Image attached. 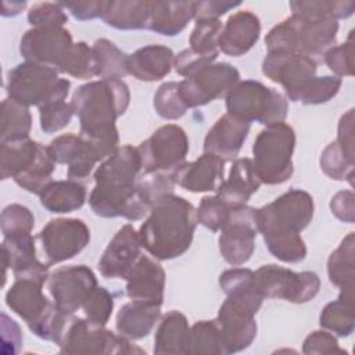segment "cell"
<instances>
[{
  "mask_svg": "<svg viewBox=\"0 0 355 355\" xmlns=\"http://www.w3.org/2000/svg\"><path fill=\"white\" fill-rule=\"evenodd\" d=\"M141 158L137 147L125 144L105 158L94 172L89 196L92 211L101 218L139 220L150 211L137 190Z\"/></svg>",
  "mask_w": 355,
  "mask_h": 355,
  "instance_id": "obj_1",
  "label": "cell"
},
{
  "mask_svg": "<svg viewBox=\"0 0 355 355\" xmlns=\"http://www.w3.org/2000/svg\"><path fill=\"white\" fill-rule=\"evenodd\" d=\"M313 209L312 196L300 189H291L255 209L258 233L275 258L286 263L305 259L306 245L300 233L311 223Z\"/></svg>",
  "mask_w": 355,
  "mask_h": 355,
  "instance_id": "obj_2",
  "label": "cell"
},
{
  "mask_svg": "<svg viewBox=\"0 0 355 355\" xmlns=\"http://www.w3.org/2000/svg\"><path fill=\"white\" fill-rule=\"evenodd\" d=\"M219 286L226 300L215 319L223 354H236L248 348L257 337L255 315L265 300L257 286L255 272L248 268L226 270Z\"/></svg>",
  "mask_w": 355,
  "mask_h": 355,
  "instance_id": "obj_3",
  "label": "cell"
},
{
  "mask_svg": "<svg viewBox=\"0 0 355 355\" xmlns=\"http://www.w3.org/2000/svg\"><path fill=\"white\" fill-rule=\"evenodd\" d=\"M130 92L122 79H100L79 86L71 105L80 123V136L118 146L115 122L125 114Z\"/></svg>",
  "mask_w": 355,
  "mask_h": 355,
  "instance_id": "obj_4",
  "label": "cell"
},
{
  "mask_svg": "<svg viewBox=\"0 0 355 355\" xmlns=\"http://www.w3.org/2000/svg\"><path fill=\"white\" fill-rule=\"evenodd\" d=\"M196 225L193 204L180 196H166L150 207L139 229L141 247L159 261L178 258L190 248Z\"/></svg>",
  "mask_w": 355,
  "mask_h": 355,
  "instance_id": "obj_5",
  "label": "cell"
},
{
  "mask_svg": "<svg viewBox=\"0 0 355 355\" xmlns=\"http://www.w3.org/2000/svg\"><path fill=\"white\" fill-rule=\"evenodd\" d=\"M337 31L338 22L333 18L291 14L269 31L265 46L268 53H300L312 58L334 46Z\"/></svg>",
  "mask_w": 355,
  "mask_h": 355,
  "instance_id": "obj_6",
  "label": "cell"
},
{
  "mask_svg": "<svg viewBox=\"0 0 355 355\" xmlns=\"http://www.w3.org/2000/svg\"><path fill=\"white\" fill-rule=\"evenodd\" d=\"M43 284L29 279H15L6 293L7 306L42 340L60 343L72 315L62 313L42 291Z\"/></svg>",
  "mask_w": 355,
  "mask_h": 355,
  "instance_id": "obj_7",
  "label": "cell"
},
{
  "mask_svg": "<svg viewBox=\"0 0 355 355\" xmlns=\"http://www.w3.org/2000/svg\"><path fill=\"white\" fill-rule=\"evenodd\" d=\"M294 148L295 132L284 122L266 126L258 133L251 161L261 183L280 184L291 178Z\"/></svg>",
  "mask_w": 355,
  "mask_h": 355,
  "instance_id": "obj_8",
  "label": "cell"
},
{
  "mask_svg": "<svg viewBox=\"0 0 355 355\" xmlns=\"http://www.w3.org/2000/svg\"><path fill=\"white\" fill-rule=\"evenodd\" d=\"M58 71L36 62H21L7 73V94L10 98L37 108L67 98L71 87L68 79L60 78Z\"/></svg>",
  "mask_w": 355,
  "mask_h": 355,
  "instance_id": "obj_9",
  "label": "cell"
},
{
  "mask_svg": "<svg viewBox=\"0 0 355 355\" xmlns=\"http://www.w3.org/2000/svg\"><path fill=\"white\" fill-rule=\"evenodd\" d=\"M225 98L227 112L250 123L277 125L284 122L288 112L287 98L258 80H239Z\"/></svg>",
  "mask_w": 355,
  "mask_h": 355,
  "instance_id": "obj_10",
  "label": "cell"
},
{
  "mask_svg": "<svg viewBox=\"0 0 355 355\" xmlns=\"http://www.w3.org/2000/svg\"><path fill=\"white\" fill-rule=\"evenodd\" d=\"M57 345L62 354H144L141 348L130 343V338L115 334L101 326H94L87 319L75 318L73 315Z\"/></svg>",
  "mask_w": 355,
  "mask_h": 355,
  "instance_id": "obj_11",
  "label": "cell"
},
{
  "mask_svg": "<svg viewBox=\"0 0 355 355\" xmlns=\"http://www.w3.org/2000/svg\"><path fill=\"white\" fill-rule=\"evenodd\" d=\"M118 146L97 141L80 135L65 133L47 146L49 154L55 164H64L68 166V178L72 180L86 179L96 164L108 158Z\"/></svg>",
  "mask_w": 355,
  "mask_h": 355,
  "instance_id": "obj_12",
  "label": "cell"
},
{
  "mask_svg": "<svg viewBox=\"0 0 355 355\" xmlns=\"http://www.w3.org/2000/svg\"><path fill=\"white\" fill-rule=\"evenodd\" d=\"M255 280L263 298L286 300L293 304L312 301L320 288V279L315 272H293L273 263L257 269Z\"/></svg>",
  "mask_w": 355,
  "mask_h": 355,
  "instance_id": "obj_13",
  "label": "cell"
},
{
  "mask_svg": "<svg viewBox=\"0 0 355 355\" xmlns=\"http://www.w3.org/2000/svg\"><path fill=\"white\" fill-rule=\"evenodd\" d=\"M189 147L186 132L175 123H166L137 147L141 168L144 172L176 173L186 162Z\"/></svg>",
  "mask_w": 355,
  "mask_h": 355,
  "instance_id": "obj_14",
  "label": "cell"
},
{
  "mask_svg": "<svg viewBox=\"0 0 355 355\" xmlns=\"http://www.w3.org/2000/svg\"><path fill=\"white\" fill-rule=\"evenodd\" d=\"M240 80V72L229 62H212L179 82V93L187 108L205 105L226 97Z\"/></svg>",
  "mask_w": 355,
  "mask_h": 355,
  "instance_id": "obj_15",
  "label": "cell"
},
{
  "mask_svg": "<svg viewBox=\"0 0 355 355\" xmlns=\"http://www.w3.org/2000/svg\"><path fill=\"white\" fill-rule=\"evenodd\" d=\"M258 233L255 208L248 205L232 207L219 234V251L232 266L244 265L255 248Z\"/></svg>",
  "mask_w": 355,
  "mask_h": 355,
  "instance_id": "obj_16",
  "label": "cell"
},
{
  "mask_svg": "<svg viewBox=\"0 0 355 355\" xmlns=\"http://www.w3.org/2000/svg\"><path fill=\"white\" fill-rule=\"evenodd\" d=\"M37 237L50 266L78 255L89 244L90 230L80 219L55 218L47 222Z\"/></svg>",
  "mask_w": 355,
  "mask_h": 355,
  "instance_id": "obj_17",
  "label": "cell"
},
{
  "mask_svg": "<svg viewBox=\"0 0 355 355\" xmlns=\"http://www.w3.org/2000/svg\"><path fill=\"white\" fill-rule=\"evenodd\" d=\"M97 287L93 270L86 265L62 266L50 273L47 288L54 305L65 315H73Z\"/></svg>",
  "mask_w": 355,
  "mask_h": 355,
  "instance_id": "obj_18",
  "label": "cell"
},
{
  "mask_svg": "<svg viewBox=\"0 0 355 355\" xmlns=\"http://www.w3.org/2000/svg\"><path fill=\"white\" fill-rule=\"evenodd\" d=\"M72 46V36L64 26L32 28L21 37L19 53L25 61L51 67L60 72Z\"/></svg>",
  "mask_w": 355,
  "mask_h": 355,
  "instance_id": "obj_19",
  "label": "cell"
},
{
  "mask_svg": "<svg viewBox=\"0 0 355 355\" xmlns=\"http://www.w3.org/2000/svg\"><path fill=\"white\" fill-rule=\"evenodd\" d=\"M313 58L300 53H268L262 62V73L272 82L283 86L288 100L297 101L304 86L316 76Z\"/></svg>",
  "mask_w": 355,
  "mask_h": 355,
  "instance_id": "obj_20",
  "label": "cell"
},
{
  "mask_svg": "<svg viewBox=\"0 0 355 355\" xmlns=\"http://www.w3.org/2000/svg\"><path fill=\"white\" fill-rule=\"evenodd\" d=\"M3 286L7 279V269L11 268L15 279H29L44 284L49 280V265L36 258L35 239L31 233L12 234L1 243Z\"/></svg>",
  "mask_w": 355,
  "mask_h": 355,
  "instance_id": "obj_21",
  "label": "cell"
},
{
  "mask_svg": "<svg viewBox=\"0 0 355 355\" xmlns=\"http://www.w3.org/2000/svg\"><path fill=\"white\" fill-rule=\"evenodd\" d=\"M140 255L141 241L139 232L128 223L108 243L98 261V270L105 279H125Z\"/></svg>",
  "mask_w": 355,
  "mask_h": 355,
  "instance_id": "obj_22",
  "label": "cell"
},
{
  "mask_svg": "<svg viewBox=\"0 0 355 355\" xmlns=\"http://www.w3.org/2000/svg\"><path fill=\"white\" fill-rule=\"evenodd\" d=\"M126 295L132 301H144L162 305L165 272L162 266L147 255H140L128 272Z\"/></svg>",
  "mask_w": 355,
  "mask_h": 355,
  "instance_id": "obj_23",
  "label": "cell"
},
{
  "mask_svg": "<svg viewBox=\"0 0 355 355\" xmlns=\"http://www.w3.org/2000/svg\"><path fill=\"white\" fill-rule=\"evenodd\" d=\"M251 123L226 112L208 130L204 139V153L220 157L223 161L236 158L241 150Z\"/></svg>",
  "mask_w": 355,
  "mask_h": 355,
  "instance_id": "obj_24",
  "label": "cell"
},
{
  "mask_svg": "<svg viewBox=\"0 0 355 355\" xmlns=\"http://www.w3.org/2000/svg\"><path fill=\"white\" fill-rule=\"evenodd\" d=\"M261 33L259 18L248 11H237L225 22L218 46L219 50L230 57L244 55L258 42Z\"/></svg>",
  "mask_w": 355,
  "mask_h": 355,
  "instance_id": "obj_25",
  "label": "cell"
},
{
  "mask_svg": "<svg viewBox=\"0 0 355 355\" xmlns=\"http://www.w3.org/2000/svg\"><path fill=\"white\" fill-rule=\"evenodd\" d=\"M225 161L214 154L204 153L193 162L184 165L176 172V184L191 193L216 191L225 180Z\"/></svg>",
  "mask_w": 355,
  "mask_h": 355,
  "instance_id": "obj_26",
  "label": "cell"
},
{
  "mask_svg": "<svg viewBox=\"0 0 355 355\" xmlns=\"http://www.w3.org/2000/svg\"><path fill=\"white\" fill-rule=\"evenodd\" d=\"M172 49L162 44H148L128 55V73L143 82L165 78L173 67Z\"/></svg>",
  "mask_w": 355,
  "mask_h": 355,
  "instance_id": "obj_27",
  "label": "cell"
},
{
  "mask_svg": "<svg viewBox=\"0 0 355 355\" xmlns=\"http://www.w3.org/2000/svg\"><path fill=\"white\" fill-rule=\"evenodd\" d=\"M261 180L258 179L252 161L250 158H237L232 164L227 179L216 190V196L229 207L245 205L254 193L258 191Z\"/></svg>",
  "mask_w": 355,
  "mask_h": 355,
  "instance_id": "obj_28",
  "label": "cell"
},
{
  "mask_svg": "<svg viewBox=\"0 0 355 355\" xmlns=\"http://www.w3.org/2000/svg\"><path fill=\"white\" fill-rule=\"evenodd\" d=\"M196 15V1H150L147 29L162 35H179Z\"/></svg>",
  "mask_w": 355,
  "mask_h": 355,
  "instance_id": "obj_29",
  "label": "cell"
},
{
  "mask_svg": "<svg viewBox=\"0 0 355 355\" xmlns=\"http://www.w3.org/2000/svg\"><path fill=\"white\" fill-rule=\"evenodd\" d=\"M161 316V305L144 301H130L116 313V331L130 340L147 337Z\"/></svg>",
  "mask_w": 355,
  "mask_h": 355,
  "instance_id": "obj_30",
  "label": "cell"
},
{
  "mask_svg": "<svg viewBox=\"0 0 355 355\" xmlns=\"http://www.w3.org/2000/svg\"><path fill=\"white\" fill-rule=\"evenodd\" d=\"M44 144L29 137L0 141V176L3 180L15 179L26 172L40 157Z\"/></svg>",
  "mask_w": 355,
  "mask_h": 355,
  "instance_id": "obj_31",
  "label": "cell"
},
{
  "mask_svg": "<svg viewBox=\"0 0 355 355\" xmlns=\"http://www.w3.org/2000/svg\"><path fill=\"white\" fill-rule=\"evenodd\" d=\"M190 327L186 316L179 311L165 313L155 330L154 354L186 355L189 354Z\"/></svg>",
  "mask_w": 355,
  "mask_h": 355,
  "instance_id": "obj_32",
  "label": "cell"
},
{
  "mask_svg": "<svg viewBox=\"0 0 355 355\" xmlns=\"http://www.w3.org/2000/svg\"><path fill=\"white\" fill-rule=\"evenodd\" d=\"M148 15V0H111L104 1L101 19L115 29L133 31L147 28Z\"/></svg>",
  "mask_w": 355,
  "mask_h": 355,
  "instance_id": "obj_33",
  "label": "cell"
},
{
  "mask_svg": "<svg viewBox=\"0 0 355 355\" xmlns=\"http://www.w3.org/2000/svg\"><path fill=\"white\" fill-rule=\"evenodd\" d=\"M40 204L49 212L68 214L83 207L86 189L78 180H53L40 193Z\"/></svg>",
  "mask_w": 355,
  "mask_h": 355,
  "instance_id": "obj_34",
  "label": "cell"
},
{
  "mask_svg": "<svg viewBox=\"0 0 355 355\" xmlns=\"http://www.w3.org/2000/svg\"><path fill=\"white\" fill-rule=\"evenodd\" d=\"M319 323L340 337L351 336L355 329L354 290H341L338 298L323 308Z\"/></svg>",
  "mask_w": 355,
  "mask_h": 355,
  "instance_id": "obj_35",
  "label": "cell"
},
{
  "mask_svg": "<svg viewBox=\"0 0 355 355\" xmlns=\"http://www.w3.org/2000/svg\"><path fill=\"white\" fill-rule=\"evenodd\" d=\"M355 239L354 233H348L340 245L330 254L327 259V275L331 284L340 290H354L355 277Z\"/></svg>",
  "mask_w": 355,
  "mask_h": 355,
  "instance_id": "obj_36",
  "label": "cell"
},
{
  "mask_svg": "<svg viewBox=\"0 0 355 355\" xmlns=\"http://www.w3.org/2000/svg\"><path fill=\"white\" fill-rule=\"evenodd\" d=\"M32 115L29 107L7 97L1 103V130L0 141L29 137Z\"/></svg>",
  "mask_w": 355,
  "mask_h": 355,
  "instance_id": "obj_37",
  "label": "cell"
},
{
  "mask_svg": "<svg viewBox=\"0 0 355 355\" xmlns=\"http://www.w3.org/2000/svg\"><path fill=\"white\" fill-rule=\"evenodd\" d=\"M97 64V76L101 79H121L128 75V55L108 39H97L93 43Z\"/></svg>",
  "mask_w": 355,
  "mask_h": 355,
  "instance_id": "obj_38",
  "label": "cell"
},
{
  "mask_svg": "<svg viewBox=\"0 0 355 355\" xmlns=\"http://www.w3.org/2000/svg\"><path fill=\"white\" fill-rule=\"evenodd\" d=\"M223 25L219 18L196 19L194 29L191 31L190 35V49L215 61L219 54L218 40Z\"/></svg>",
  "mask_w": 355,
  "mask_h": 355,
  "instance_id": "obj_39",
  "label": "cell"
},
{
  "mask_svg": "<svg viewBox=\"0 0 355 355\" xmlns=\"http://www.w3.org/2000/svg\"><path fill=\"white\" fill-rule=\"evenodd\" d=\"M176 186V173L169 172H144L137 179V190L148 207L154 205L157 201L162 200L166 196L173 194Z\"/></svg>",
  "mask_w": 355,
  "mask_h": 355,
  "instance_id": "obj_40",
  "label": "cell"
},
{
  "mask_svg": "<svg viewBox=\"0 0 355 355\" xmlns=\"http://www.w3.org/2000/svg\"><path fill=\"white\" fill-rule=\"evenodd\" d=\"M291 14L297 15H318L333 19H344L354 14V1H338V0H309V1H290Z\"/></svg>",
  "mask_w": 355,
  "mask_h": 355,
  "instance_id": "obj_41",
  "label": "cell"
},
{
  "mask_svg": "<svg viewBox=\"0 0 355 355\" xmlns=\"http://www.w3.org/2000/svg\"><path fill=\"white\" fill-rule=\"evenodd\" d=\"M354 166L355 159L349 158L337 141L329 143L320 155V169L330 179L348 182L351 186L354 184Z\"/></svg>",
  "mask_w": 355,
  "mask_h": 355,
  "instance_id": "obj_42",
  "label": "cell"
},
{
  "mask_svg": "<svg viewBox=\"0 0 355 355\" xmlns=\"http://www.w3.org/2000/svg\"><path fill=\"white\" fill-rule=\"evenodd\" d=\"M60 72L76 79H90L97 76V64L93 47L85 42L73 43L69 54L60 68Z\"/></svg>",
  "mask_w": 355,
  "mask_h": 355,
  "instance_id": "obj_43",
  "label": "cell"
},
{
  "mask_svg": "<svg viewBox=\"0 0 355 355\" xmlns=\"http://www.w3.org/2000/svg\"><path fill=\"white\" fill-rule=\"evenodd\" d=\"M189 354L223 355L219 329L215 320H200L190 327Z\"/></svg>",
  "mask_w": 355,
  "mask_h": 355,
  "instance_id": "obj_44",
  "label": "cell"
},
{
  "mask_svg": "<svg viewBox=\"0 0 355 355\" xmlns=\"http://www.w3.org/2000/svg\"><path fill=\"white\" fill-rule=\"evenodd\" d=\"M55 169V162L49 154L47 146L37 158V161L22 175L17 176L14 182L22 187L24 190L40 196V193L46 189V186L53 182L51 175Z\"/></svg>",
  "mask_w": 355,
  "mask_h": 355,
  "instance_id": "obj_45",
  "label": "cell"
},
{
  "mask_svg": "<svg viewBox=\"0 0 355 355\" xmlns=\"http://www.w3.org/2000/svg\"><path fill=\"white\" fill-rule=\"evenodd\" d=\"M153 104L155 112L166 121H176L187 111V107L179 93V82L162 83L154 94Z\"/></svg>",
  "mask_w": 355,
  "mask_h": 355,
  "instance_id": "obj_46",
  "label": "cell"
},
{
  "mask_svg": "<svg viewBox=\"0 0 355 355\" xmlns=\"http://www.w3.org/2000/svg\"><path fill=\"white\" fill-rule=\"evenodd\" d=\"M341 87V78L333 75L313 76L300 92L297 101L305 105H318L331 100Z\"/></svg>",
  "mask_w": 355,
  "mask_h": 355,
  "instance_id": "obj_47",
  "label": "cell"
},
{
  "mask_svg": "<svg viewBox=\"0 0 355 355\" xmlns=\"http://www.w3.org/2000/svg\"><path fill=\"white\" fill-rule=\"evenodd\" d=\"M35 226V216L29 208L21 204H10L1 211L0 227L3 237L31 233Z\"/></svg>",
  "mask_w": 355,
  "mask_h": 355,
  "instance_id": "obj_48",
  "label": "cell"
},
{
  "mask_svg": "<svg viewBox=\"0 0 355 355\" xmlns=\"http://www.w3.org/2000/svg\"><path fill=\"white\" fill-rule=\"evenodd\" d=\"M82 309L86 319L92 324L104 327L112 315L114 297L107 288L97 286L90 297L85 301Z\"/></svg>",
  "mask_w": 355,
  "mask_h": 355,
  "instance_id": "obj_49",
  "label": "cell"
},
{
  "mask_svg": "<svg viewBox=\"0 0 355 355\" xmlns=\"http://www.w3.org/2000/svg\"><path fill=\"white\" fill-rule=\"evenodd\" d=\"M230 208L232 207L223 202L216 194L205 196L201 198L196 211L197 222L211 232H219L227 218Z\"/></svg>",
  "mask_w": 355,
  "mask_h": 355,
  "instance_id": "obj_50",
  "label": "cell"
},
{
  "mask_svg": "<svg viewBox=\"0 0 355 355\" xmlns=\"http://www.w3.org/2000/svg\"><path fill=\"white\" fill-rule=\"evenodd\" d=\"M324 62L334 76H352L354 75V32L351 31L348 39L329 49L324 54Z\"/></svg>",
  "mask_w": 355,
  "mask_h": 355,
  "instance_id": "obj_51",
  "label": "cell"
},
{
  "mask_svg": "<svg viewBox=\"0 0 355 355\" xmlns=\"http://www.w3.org/2000/svg\"><path fill=\"white\" fill-rule=\"evenodd\" d=\"M73 108L71 103L54 101L39 107L40 128L44 133H54L64 129L73 116Z\"/></svg>",
  "mask_w": 355,
  "mask_h": 355,
  "instance_id": "obj_52",
  "label": "cell"
},
{
  "mask_svg": "<svg viewBox=\"0 0 355 355\" xmlns=\"http://www.w3.org/2000/svg\"><path fill=\"white\" fill-rule=\"evenodd\" d=\"M28 22L33 28L64 26L68 22V15L60 3H36L28 11Z\"/></svg>",
  "mask_w": 355,
  "mask_h": 355,
  "instance_id": "obj_53",
  "label": "cell"
},
{
  "mask_svg": "<svg viewBox=\"0 0 355 355\" xmlns=\"http://www.w3.org/2000/svg\"><path fill=\"white\" fill-rule=\"evenodd\" d=\"M304 354H347L343 348L338 347L337 338L326 330L312 331L302 344Z\"/></svg>",
  "mask_w": 355,
  "mask_h": 355,
  "instance_id": "obj_54",
  "label": "cell"
},
{
  "mask_svg": "<svg viewBox=\"0 0 355 355\" xmlns=\"http://www.w3.org/2000/svg\"><path fill=\"white\" fill-rule=\"evenodd\" d=\"M214 60L204 57L196 51H193L190 47L182 50L178 55L173 58V68L180 76H191L201 68L212 64Z\"/></svg>",
  "mask_w": 355,
  "mask_h": 355,
  "instance_id": "obj_55",
  "label": "cell"
},
{
  "mask_svg": "<svg viewBox=\"0 0 355 355\" xmlns=\"http://www.w3.org/2000/svg\"><path fill=\"white\" fill-rule=\"evenodd\" d=\"M330 209L334 216L345 223L355 220V196L351 190H341L336 193L330 201Z\"/></svg>",
  "mask_w": 355,
  "mask_h": 355,
  "instance_id": "obj_56",
  "label": "cell"
},
{
  "mask_svg": "<svg viewBox=\"0 0 355 355\" xmlns=\"http://www.w3.org/2000/svg\"><path fill=\"white\" fill-rule=\"evenodd\" d=\"M337 144L341 150L352 159H355L354 153V108L348 110L338 122L337 130Z\"/></svg>",
  "mask_w": 355,
  "mask_h": 355,
  "instance_id": "obj_57",
  "label": "cell"
},
{
  "mask_svg": "<svg viewBox=\"0 0 355 355\" xmlns=\"http://www.w3.org/2000/svg\"><path fill=\"white\" fill-rule=\"evenodd\" d=\"M240 1H227V0H205L196 1V15L194 19L204 18H219L227 11L239 7Z\"/></svg>",
  "mask_w": 355,
  "mask_h": 355,
  "instance_id": "obj_58",
  "label": "cell"
},
{
  "mask_svg": "<svg viewBox=\"0 0 355 355\" xmlns=\"http://www.w3.org/2000/svg\"><path fill=\"white\" fill-rule=\"evenodd\" d=\"M60 4L67 8L76 19L87 21L94 18H101L104 0L100 1H60Z\"/></svg>",
  "mask_w": 355,
  "mask_h": 355,
  "instance_id": "obj_59",
  "label": "cell"
},
{
  "mask_svg": "<svg viewBox=\"0 0 355 355\" xmlns=\"http://www.w3.org/2000/svg\"><path fill=\"white\" fill-rule=\"evenodd\" d=\"M26 7V1H3L1 3V15L14 17L18 15Z\"/></svg>",
  "mask_w": 355,
  "mask_h": 355,
  "instance_id": "obj_60",
  "label": "cell"
}]
</instances>
